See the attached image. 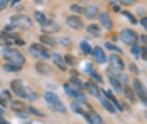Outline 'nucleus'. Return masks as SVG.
<instances>
[{"label": "nucleus", "mask_w": 147, "mask_h": 124, "mask_svg": "<svg viewBox=\"0 0 147 124\" xmlns=\"http://www.w3.org/2000/svg\"><path fill=\"white\" fill-rule=\"evenodd\" d=\"M123 92H125V96L129 101H135V92H132V87L130 86H127L125 89H123Z\"/></svg>", "instance_id": "28"}, {"label": "nucleus", "mask_w": 147, "mask_h": 124, "mask_svg": "<svg viewBox=\"0 0 147 124\" xmlns=\"http://www.w3.org/2000/svg\"><path fill=\"white\" fill-rule=\"evenodd\" d=\"M42 29H44L46 32L53 34V32H58V30H59V25L56 24V22H51V20H49V22H47L46 25H42Z\"/></svg>", "instance_id": "22"}, {"label": "nucleus", "mask_w": 147, "mask_h": 124, "mask_svg": "<svg viewBox=\"0 0 147 124\" xmlns=\"http://www.w3.org/2000/svg\"><path fill=\"white\" fill-rule=\"evenodd\" d=\"M125 17H127V19H129V20H130L132 24H137V19H135V17H134L132 14H127V12H125Z\"/></svg>", "instance_id": "37"}, {"label": "nucleus", "mask_w": 147, "mask_h": 124, "mask_svg": "<svg viewBox=\"0 0 147 124\" xmlns=\"http://www.w3.org/2000/svg\"><path fill=\"white\" fill-rule=\"evenodd\" d=\"M140 57H142L144 60H147V49H142V52H140Z\"/></svg>", "instance_id": "42"}, {"label": "nucleus", "mask_w": 147, "mask_h": 124, "mask_svg": "<svg viewBox=\"0 0 147 124\" xmlns=\"http://www.w3.org/2000/svg\"><path fill=\"white\" fill-rule=\"evenodd\" d=\"M103 96L107 97V99H108V101H110V102H112V104H113L115 107H117V109H122V104H120L117 99H115V96H113V94H112L110 91H103Z\"/></svg>", "instance_id": "19"}, {"label": "nucleus", "mask_w": 147, "mask_h": 124, "mask_svg": "<svg viewBox=\"0 0 147 124\" xmlns=\"http://www.w3.org/2000/svg\"><path fill=\"white\" fill-rule=\"evenodd\" d=\"M120 40L123 42V44L134 45V44H137V34L134 30H130V29H123L120 32Z\"/></svg>", "instance_id": "5"}, {"label": "nucleus", "mask_w": 147, "mask_h": 124, "mask_svg": "<svg viewBox=\"0 0 147 124\" xmlns=\"http://www.w3.org/2000/svg\"><path fill=\"white\" fill-rule=\"evenodd\" d=\"M17 2H20V0H12V5H15V3H17Z\"/></svg>", "instance_id": "47"}, {"label": "nucleus", "mask_w": 147, "mask_h": 124, "mask_svg": "<svg viewBox=\"0 0 147 124\" xmlns=\"http://www.w3.org/2000/svg\"><path fill=\"white\" fill-rule=\"evenodd\" d=\"M110 84H112V87H113V91H115V92H118V94H120V92H123V86H122L120 81L115 79L112 74H110Z\"/></svg>", "instance_id": "17"}, {"label": "nucleus", "mask_w": 147, "mask_h": 124, "mask_svg": "<svg viewBox=\"0 0 147 124\" xmlns=\"http://www.w3.org/2000/svg\"><path fill=\"white\" fill-rule=\"evenodd\" d=\"M108 62H110L112 70H115V72H122V70H123V60H122V57L118 54L110 55V57H108Z\"/></svg>", "instance_id": "9"}, {"label": "nucleus", "mask_w": 147, "mask_h": 124, "mask_svg": "<svg viewBox=\"0 0 147 124\" xmlns=\"http://www.w3.org/2000/svg\"><path fill=\"white\" fill-rule=\"evenodd\" d=\"M10 89H12V92L17 94L19 97H26L27 99V94H26V84L22 82V81H19V79H15L10 82Z\"/></svg>", "instance_id": "8"}, {"label": "nucleus", "mask_w": 147, "mask_h": 124, "mask_svg": "<svg viewBox=\"0 0 147 124\" xmlns=\"http://www.w3.org/2000/svg\"><path fill=\"white\" fill-rule=\"evenodd\" d=\"M29 50H30V54L34 55V57H37V59H47V57H51V54L46 50L41 44H30Z\"/></svg>", "instance_id": "7"}, {"label": "nucleus", "mask_w": 147, "mask_h": 124, "mask_svg": "<svg viewBox=\"0 0 147 124\" xmlns=\"http://www.w3.org/2000/svg\"><path fill=\"white\" fill-rule=\"evenodd\" d=\"M71 107H73L74 112H78V114L85 116V111H83V107H81V106H78V102H73V106H71Z\"/></svg>", "instance_id": "32"}, {"label": "nucleus", "mask_w": 147, "mask_h": 124, "mask_svg": "<svg viewBox=\"0 0 147 124\" xmlns=\"http://www.w3.org/2000/svg\"><path fill=\"white\" fill-rule=\"evenodd\" d=\"M130 52H132L134 57H140V52H142V49H140L137 44H134V45H130Z\"/></svg>", "instance_id": "30"}, {"label": "nucleus", "mask_w": 147, "mask_h": 124, "mask_svg": "<svg viewBox=\"0 0 147 124\" xmlns=\"http://www.w3.org/2000/svg\"><path fill=\"white\" fill-rule=\"evenodd\" d=\"M10 22H12L14 27L22 29V30L32 27V20H30L29 17H26V15H14V17L10 19Z\"/></svg>", "instance_id": "3"}, {"label": "nucleus", "mask_w": 147, "mask_h": 124, "mask_svg": "<svg viewBox=\"0 0 147 124\" xmlns=\"http://www.w3.org/2000/svg\"><path fill=\"white\" fill-rule=\"evenodd\" d=\"M140 24H142V27H144V29L147 30V17H144V19L140 20Z\"/></svg>", "instance_id": "43"}, {"label": "nucleus", "mask_w": 147, "mask_h": 124, "mask_svg": "<svg viewBox=\"0 0 147 124\" xmlns=\"http://www.w3.org/2000/svg\"><path fill=\"white\" fill-rule=\"evenodd\" d=\"M9 2H10V0H9Z\"/></svg>", "instance_id": "51"}, {"label": "nucleus", "mask_w": 147, "mask_h": 124, "mask_svg": "<svg viewBox=\"0 0 147 124\" xmlns=\"http://www.w3.org/2000/svg\"><path fill=\"white\" fill-rule=\"evenodd\" d=\"M71 10H73V12H80V14L83 12V9H81L80 5H71Z\"/></svg>", "instance_id": "40"}, {"label": "nucleus", "mask_w": 147, "mask_h": 124, "mask_svg": "<svg viewBox=\"0 0 147 124\" xmlns=\"http://www.w3.org/2000/svg\"><path fill=\"white\" fill-rule=\"evenodd\" d=\"M34 17H36V20H37L41 25H46V24L49 22V19H47V17H46L42 12H36V14H34Z\"/></svg>", "instance_id": "26"}, {"label": "nucleus", "mask_w": 147, "mask_h": 124, "mask_svg": "<svg viewBox=\"0 0 147 124\" xmlns=\"http://www.w3.org/2000/svg\"><path fill=\"white\" fill-rule=\"evenodd\" d=\"M112 2H117V0H112ZM118 2H120V0H118Z\"/></svg>", "instance_id": "49"}, {"label": "nucleus", "mask_w": 147, "mask_h": 124, "mask_svg": "<svg viewBox=\"0 0 147 124\" xmlns=\"http://www.w3.org/2000/svg\"><path fill=\"white\" fill-rule=\"evenodd\" d=\"M7 104V101H5V97L3 96H0V106H5Z\"/></svg>", "instance_id": "44"}, {"label": "nucleus", "mask_w": 147, "mask_h": 124, "mask_svg": "<svg viewBox=\"0 0 147 124\" xmlns=\"http://www.w3.org/2000/svg\"><path fill=\"white\" fill-rule=\"evenodd\" d=\"M36 2H39V0H36Z\"/></svg>", "instance_id": "50"}, {"label": "nucleus", "mask_w": 147, "mask_h": 124, "mask_svg": "<svg viewBox=\"0 0 147 124\" xmlns=\"http://www.w3.org/2000/svg\"><path fill=\"white\" fill-rule=\"evenodd\" d=\"M3 69L7 70V72H19V70L22 69V67H19V66H14V64H7V62H5Z\"/></svg>", "instance_id": "29"}, {"label": "nucleus", "mask_w": 147, "mask_h": 124, "mask_svg": "<svg viewBox=\"0 0 147 124\" xmlns=\"http://www.w3.org/2000/svg\"><path fill=\"white\" fill-rule=\"evenodd\" d=\"M44 101L47 102V106L54 111V112H59V114H64V112H66V106L59 101V97L56 96V94H53V92H46L44 94Z\"/></svg>", "instance_id": "2"}, {"label": "nucleus", "mask_w": 147, "mask_h": 124, "mask_svg": "<svg viewBox=\"0 0 147 124\" xmlns=\"http://www.w3.org/2000/svg\"><path fill=\"white\" fill-rule=\"evenodd\" d=\"M100 101H102L103 107H105V109L108 111V112H112V114H115V112L118 111L117 107H115V106H113V104H112V102L108 101V99H105V97H100Z\"/></svg>", "instance_id": "20"}, {"label": "nucleus", "mask_w": 147, "mask_h": 124, "mask_svg": "<svg viewBox=\"0 0 147 124\" xmlns=\"http://www.w3.org/2000/svg\"><path fill=\"white\" fill-rule=\"evenodd\" d=\"M85 107H86V111H85V117H86V121H88L90 124H103L102 117H100V114H98L96 111L91 109L88 104H85Z\"/></svg>", "instance_id": "6"}, {"label": "nucleus", "mask_w": 147, "mask_h": 124, "mask_svg": "<svg viewBox=\"0 0 147 124\" xmlns=\"http://www.w3.org/2000/svg\"><path fill=\"white\" fill-rule=\"evenodd\" d=\"M41 44H44V45H49V47H54L56 45V40L51 37V35H47V34H44V35H41Z\"/></svg>", "instance_id": "21"}, {"label": "nucleus", "mask_w": 147, "mask_h": 124, "mask_svg": "<svg viewBox=\"0 0 147 124\" xmlns=\"http://www.w3.org/2000/svg\"><path fill=\"white\" fill-rule=\"evenodd\" d=\"M122 3H123V5H134L135 0H122Z\"/></svg>", "instance_id": "41"}, {"label": "nucleus", "mask_w": 147, "mask_h": 124, "mask_svg": "<svg viewBox=\"0 0 147 124\" xmlns=\"http://www.w3.org/2000/svg\"><path fill=\"white\" fill-rule=\"evenodd\" d=\"M129 69H130V72H132V74H135V76H137V74H139V72H140V70H139V67H137V66H135V64H130V66H129Z\"/></svg>", "instance_id": "34"}, {"label": "nucleus", "mask_w": 147, "mask_h": 124, "mask_svg": "<svg viewBox=\"0 0 147 124\" xmlns=\"http://www.w3.org/2000/svg\"><path fill=\"white\" fill-rule=\"evenodd\" d=\"M85 89H86V91H88L93 97H98V99L102 97V92H100V89H98V86H96V84L86 82V84H85Z\"/></svg>", "instance_id": "14"}, {"label": "nucleus", "mask_w": 147, "mask_h": 124, "mask_svg": "<svg viewBox=\"0 0 147 124\" xmlns=\"http://www.w3.org/2000/svg\"><path fill=\"white\" fill-rule=\"evenodd\" d=\"M132 87H134V91H135V96L140 97V101L144 104H147V91H146V87H144V84L140 82L139 79H134Z\"/></svg>", "instance_id": "4"}, {"label": "nucleus", "mask_w": 147, "mask_h": 124, "mask_svg": "<svg viewBox=\"0 0 147 124\" xmlns=\"http://www.w3.org/2000/svg\"><path fill=\"white\" fill-rule=\"evenodd\" d=\"M15 39H12V37H7L5 34H2L0 35V45H10V44H14Z\"/></svg>", "instance_id": "27"}, {"label": "nucleus", "mask_w": 147, "mask_h": 124, "mask_svg": "<svg viewBox=\"0 0 147 124\" xmlns=\"http://www.w3.org/2000/svg\"><path fill=\"white\" fill-rule=\"evenodd\" d=\"M107 49H110V50H113V52H117V54H122V52H120V49L115 47L113 44H107Z\"/></svg>", "instance_id": "35"}, {"label": "nucleus", "mask_w": 147, "mask_h": 124, "mask_svg": "<svg viewBox=\"0 0 147 124\" xmlns=\"http://www.w3.org/2000/svg\"><path fill=\"white\" fill-rule=\"evenodd\" d=\"M91 54H93L95 60H96L98 64H105V62H107V55H105V52H103L102 47H93Z\"/></svg>", "instance_id": "11"}, {"label": "nucleus", "mask_w": 147, "mask_h": 124, "mask_svg": "<svg viewBox=\"0 0 147 124\" xmlns=\"http://www.w3.org/2000/svg\"><path fill=\"white\" fill-rule=\"evenodd\" d=\"M10 107H12V111H17V112L27 111V106H26V102H22V101H14V102H10Z\"/></svg>", "instance_id": "18"}, {"label": "nucleus", "mask_w": 147, "mask_h": 124, "mask_svg": "<svg viewBox=\"0 0 147 124\" xmlns=\"http://www.w3.org/2000/svg\"><path fill=\"white\" fill-rule=\"evenodd\" d=\"M86 72L90 74V77H91V79H95V81H96L98 84L102 82V77H100V76H98V74L95 72V69H91V66H90V64L86 66Z\"/></svg>", "instance_id": "25"}, {"label": "nucleus", "mask_w": 147, "mask_h": 124, "mask_svg": "<svg viewBox=\"0 0 147 124\" xmlns=\"http://www.w3.org/2000/svg\"><path fill=\"white\" fill-rule=\"evenodd\" d=\"M98 15H100L98 7L93 5V3H90L88 7L85 9V17H86V19H98Z\"/></svg>", "instance_id": "12"}, {"label": "nucleus", "mask_w": 147, "mask_h": 124, "mask_svg": "<svg viewBox=\"0 0 147 124\" xmlns=\"http://www.w3.org/2000/svg\"><path fill=\"white\" fill-rule=\"evenodd\" d=\"M51 57H53V62H54V64L58 66L59 69H61V70H66V60H64V57H63V55H59V54H53Z\"/></svg>", "instance_id": "16"}, {"label": "nucleus", "mask_w": 147, "mask_h": 124, "mask_svg": "<svg viewBox=\"0 0 147 124\" xmlns=\"http://www.w3.org/2000/svg\"><path fill=\"white\" fill-rule=\"evenodd\" d=\"M61 44H63V45L66 47V45H71V40H69L68 37H63V39H61Z\"/></svg>", "instance_id": "38"}, {"label": "nucleus", "mask_w": 147, "mask_h": 124, "mask_svg": "<svg viewBox=\"0 0 147 124\" xmlns=\"http://www.w3.org/2000/svg\"><path fill=\"white\" fill-rule=\"evenodd\" d=\"M7 5H9V0H0V12H2Z\"/></svg>", "instance_id": "39"}, {"label": "nucleus", "mask_w": 147, "mask_h": 124, "mask_svg": "<svg viewBox=\"0 0 147 124\" xmlns=\"http://www.w3.org/2000/svg\"><path fill=\"white\" fill-rule=\"evenodd\" d=\"M27 111H29V112H32L34 116H42V112H39V111L34 109V107H27Z\"/></svg>", "instance_id": "36"}, {"label": "nucleus", "mask_w": 147, "mask_h": 124, "mask_svg": "<svg viewBox=\"0 0 147 124\" xmlns=\"http://www.w3.org/2000/svg\"><path fill=\"white\" fill-rule=\"evenodd\" d=\"M80 47H81V50H83L85 54H91V50H93V49L88 45V42H81V44H80Z\"/></svg>", "instance_id": "31"}, {"label": "nucleus", "mask_w": 147, "mask_h": 124, "mask_svg": "<svg viewBox=\"0 0 147 124\" xmlns=\"http://www.w3.org/2000/svg\"><path fill=\"white\" fill-rule=\"evenodd\" d=\"M15 44H17V45H24V40H22V39H15Z\"/></svg>", "instance_id": "45"}, {"label": "nucleus", "mask_w": 147, "mask_h": 124, "mask_svg": "<svg viewBox=\"0 0 147 124\" xmlns=\"http://www.w3.org/2000/svg\"><path fill=\"white\" fill-rule=\"evenodd\" d=\"M3 59L7 60V64H14V66H19V67H22L26 64L24 55L15 49H3Z\"/></svg>", "instance_id": "1"}, {"label": "nucleus", "mask_w": 147, "mask_h": 124, "mask_svg": "<svg viewBox=\"0 0 147 124\" xmlns=\"http://www.w3.org/2000/svg\"><path fill=\"white\" fill-rule=\"evenodd\" d=\"M0 124H9V123H7V121H5V119H3V117L0 116Z\"/></svg>", "instance_id": "46"}, {"label": "nucleus", "mask_w": 147, "mask_h": 124, "mask_svg": "<svg viewBox=\"0 0 147 124\" xmlns=\"http://www.w3.org/2000/svg\"><path fill=\"white\" fill-rule=\"evenodd\" d=\"M26 94H27V99H29V101H37V99H39L37 92H36L32 87H29V86H26Z\"/></svg>", "instance_id": "24"}, {"label": "nucleus", "mask_w": 147, "mask_h": 124, "mask_svg": "<svg viewBox=\"0 0 147 124\" xmlns=\"http://www.w3.org/2000/svg\"><path fill=\"white\" fill-rule=\"evenodd\" d=\"M66 24L71 29H81L83 27V22H81L80 15H69V17H66Z\"/></svg>", "instance_id": "10"}, {"label": "nucleus", "mask_w": 147, "mask_h": 124, "mask_svg": "<svg viewBox=\"0 0 147 124\" xmlns=\"http://www.w3.org/2000/svg\"><path fill=\"white\" fill-rule=\"evenodd\" d=\"M64 60H66V64H69V66H74V64H76V59H74L73 55H66Z\"/></svg>", "instance_id": "33"}, {"label": "nucleus", "mask_w": 147, "mask_h": 124, "mask_svg": "<svg viewBox=\"0 0 147 124\" xmlns=\"http://www.w3.org/2000/svg\"><path fill=\"white\" fill-rule=\"evenodd\" d=\"M2 114H3V111H2V107H0V116H2Z\"/></svg>", "instance_id": "48"}, {"label": "nucleus", "mask_w": 147, "mask_h": 124, "mask_svg": "<svg viewBox=\"0 0 147 124\" xmlns=\"http://www.w3.org/2000/svg\"><path fill=\"white\" fill-rule=\"evenodd\" d=\"M86 30H88L90 35H95V37H100V35H102V32H100V27H98V25H95V24L88 25V27H86Z\"/></svg>", "instance_id": "23"}, {"label": "nucleus", "mask_w": 147, "mask_h": 124, "mask_svg": "<svg viewBox=\"0 0 147 124\" xmlns=\"http://www.w3.org/2000/svg\"><path fill=\"white\" fill-rule=\"evenodd\" d=\"M36 70H37L39 74H42V76H49L53 69H51V66H47L46 62L41 60V62H37V64H36Z\"/></svg>", "instance_id": "15"}, {"label": "nucleus", "mask_w": 147, "mask_h": 124, "mask_svg": "<svg viewBox=\"0 0 147 124\" xmlns=\"http://www.w3.org/2000/svg\"><path fill=\"white\" fill-rule=\"evenodd\" d=\"M98 20H100V24H102L107 30H112L113 24H112V19H110V15H108V14H105V12L100 14V15H98Z\"/></svg>", "instance_id": "13"}]
</instances>
